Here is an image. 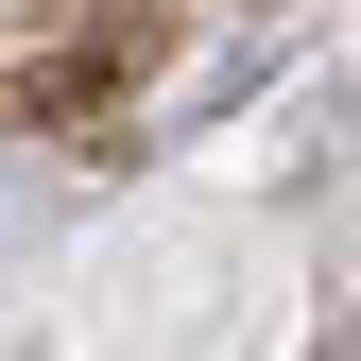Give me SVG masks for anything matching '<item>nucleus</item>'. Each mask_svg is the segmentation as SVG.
Instances as JSON below:
<instances>
[]
</instances>
